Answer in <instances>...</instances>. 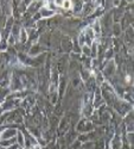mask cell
I'll list each match as a JSON object with an SVG mask.
<instances>
[{
    "instance_id": "obj_1",
    "label": "cell",
    "mask_w": 134,
    "mask_h": 149,
    "mask_svg": "<svg viewBox=\"0 0 134 149\" xmlns=\"http://www.w3.org/2000/svg\"><path fill=\"white\" fill-rule=\"evenodd\" d=\"M41 15H43V17H50V16H52L54 15V12L52 11H50V10H45V8H43L42 11H41Z\"/></svg>"
},
{
    "instance_id": "obj_2",
    "label": "cell",
    "mask_w": 134,
    "mask_h": 149,
    "mask_svg": "<svg viewBox=\"0 0 134 149\" xmlns=\"http://www.w3.org/2000/svg\"><path fill=\"white\" fill-rule=\"evenodd\" d=\"M70 4H71L70 1H63V5H62V6H64L65 8H69V7H70Z\"/></svg>"
},
{
    "instance_id": "obj_3",
    "label": "cell",
    "mask_w": 134,
    "mask_h": 149,
    "mask_svg": "<svg viewBox=\"0 0 134 149\" xmlns=\"http://www.w3.org/2000/svg\"><path fill=\"white\" fill-rule=\"evenodd\" d=\"M0 149H5V148H3V147H0Z\"/></svg>"
}]
</instances>
